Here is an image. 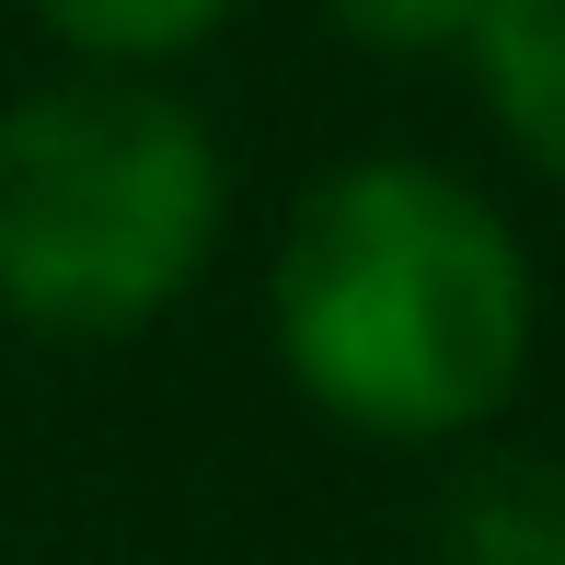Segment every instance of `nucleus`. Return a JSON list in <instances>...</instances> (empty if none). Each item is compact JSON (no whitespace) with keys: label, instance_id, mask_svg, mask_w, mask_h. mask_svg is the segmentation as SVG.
Returning a JSON list of instances; mask_svg holds the SVG:
<instances>
[{"label":"nucleus","instance_id":"nucleus-4","mask_svg":"<svg viewBox=\"0 0 565 565\" xmlns=\"http://www.w3.org/2000/svg\"><path fill=\"white\" fill-rule=\"evenodd\" d=\"M439 565H565V461L473 450L439 497Z\"/></svg>","mask_w":565,"mask_h":565},{"label":"nucleus","instance_id":"nucleus-2","mask_svg":"<svg viewBox=\"0 0 565 565\" xmlns=\"http://www.w3.org/2000/svg\"><path fill=\"white\" fill-rule=\"evenodd\" d=\"M220 139L150 82H46L0 105V312L35 335H139L220 243Z\"/></svg>","mask_w":565,"mask_h":565},{"label":"nucleus","instance_id":"nucleus-3","mask_svg":"<svg viewBox=\"0 0 565 565\" xmlns=\"http://www.w3.org/2000/svg\"><path fill=\"white\" fill-rule=\"evenodd\" d=\"M461 58H473L508 150L543 185H565V0H473L461 12Z\"/></svg>","mask_w":565,"mask_h":565},{"label":"nucleus","instance_id":"nucleus-6","mask_svg":"<svg viewBox=\"0 0 565 565\" xmlns=\"http://www.w3.org/2000/svg\"><path fill=\"white\" fill-rule=\"evenodd\" d=\"M323 12H335L358 46H381V58H439V46H461V12H473V0H323Z\"/></svg>","mask_w":565,"mask_h":565},{"label":"nucleus","instance_id":"nucleus-5","mask_svg":"<svg viewBox=\"0 0 565 565\" xmlns=\"http://www.w3.org/2000/svg\"><path fill=\"white\" fill-rule=\"evenodd\" d=\"M35 23L58 46H82L93 70H162V58L220 35L231 0H35Z\"/></svg>","mask_w":565,"mask_h":565},{"label":"nucleus","instance_id":"nucleus-1","mask_svg":"<svg viewBox=\"0 0 565 565\" xmlns=\"http://www.w3.org/2000/svg\"><path fill=\"white\" fill-rule=\"evenodd\" d=\"M289 381L358 439H473L531 358L520 231L461 173L370 150L289 209L266 266Z\"/></svg>","mask_w":565,"mask_h":565}]
</instances>
